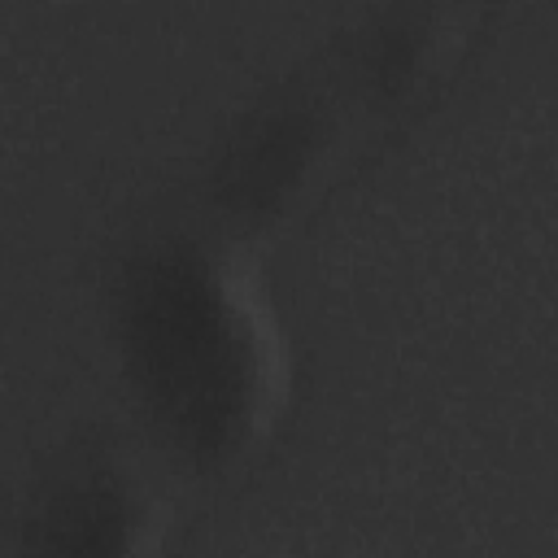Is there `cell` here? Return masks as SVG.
<instances>
[{
	"label": "cell",
	"mask_w": 558,
	"mask_h": 558,
	"mask_svg": "<svg viewBox=\"0 0 558 558\" xmlns=\"http://www.w3.org/2000/svg\"><path fill=\"white\" fill-rule=\"evenodd\" d=\"M122 323L135 379L187 458H235L270 427L288 349L248 257L192 240L148 248L126 275Z\"/></svg>",
	"instance_id": "obj_1"
},
{
	"label": "cell",
	"mask_w": 558,
	"mask_h": 558,
	"mask_svg": "<svg viewBox=\"0 0 558 558\" xmlns=\"http://www.w3.org/2000/svg\"><path fill=\"white\" fill-rule=\"evenodd\" d=\"M48 549L70 554H144L157 549L166 510L157 497L118 466H92L74 475L44 514Z\"/></svg>",
	"instance_id": "obj_2"
}]
</instances>
